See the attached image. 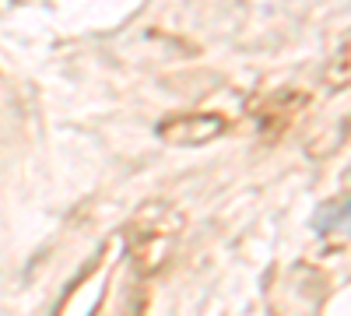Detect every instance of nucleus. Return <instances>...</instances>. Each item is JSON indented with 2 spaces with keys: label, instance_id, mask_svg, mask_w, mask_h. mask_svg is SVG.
<instances>
[{
  "label": "nucleus",
  "instance_id": "nucleus-1",
  "mask_svg": "<svg viewBox=\"0 0 351 316\" xmlns=\"http://www.w3.org/2000/svg\"><path fill=\"white\" fill-rule=\"evenodd\" d=\"M344 225H348V200H341V204H324L313 215V228L319 236H330L334 228H344Z\"/></svg>",
  "mask_w": 351,
  "mask_h": 316
}]
</instances>
